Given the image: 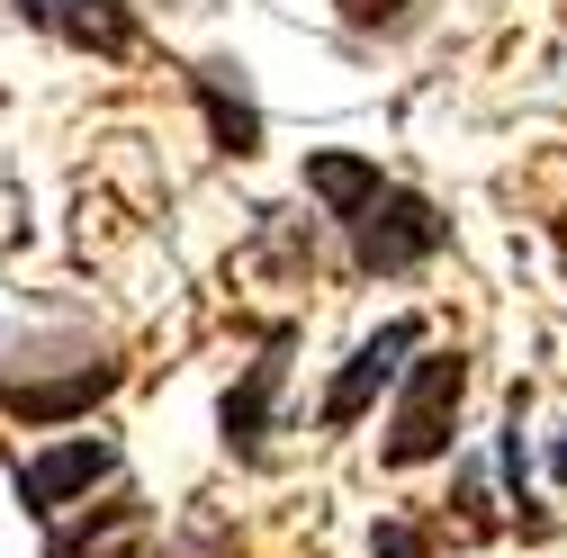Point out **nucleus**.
Wrapping results in <instances>:
<instances>
[{"instance_id": "7ed1b4c3", "label": "nucleus", "mask_w": 567, "mask_h": 558, "mask_svg": "<svg viewBox=\"0 0 567 558\" xmlns=\"http://www.w3.org/2000/svg\"><path fill=\"white\" fill-rule=\"evenodd\" d=\"M100 477H117V442H54V451L19 459V505L54 523L63 505H82Z\"/></svg>"}, {"instance_id": "39448f33", "label": "nucleus", "mask_w": 567, "mask_h": 558, "mask_svg": "<svg viewBox=\"0 0 567 558\" xmlns=\"http://www.w3.org/2000/svg\"><path fill=\"white\" fill-rule=\"evenodd\" d=\"M414 342H423V324H414V316H396V324H379L361 352L342 361V379L324 388V424H333V433H342V424H361V414H370V396L396 379V361L414 352Z\"/></svg>"}, {"instance_id": "9b49d317", "label": "nucleus", "mask_w": 567, "mask_h": 558, "mask_svg": "<svg viewBox=\"0 0 567 558\" xmlns=\"http://www.w3.org/2000/svg\"><path fill=\"white\" fill-rule=\"evenodd\" d=\"M549 468H558V486H567V433H558V451H549Z\"/></svg>"}, {"instance_id": "0eeeda50", "label": "nucleus", "mask_w": 567, "mask_h": 558, "mask_svg": "<svg viewBox=\"0 0 567 558\" xmlns=\"http://www.w3.org/2000/svg\"><path fill=\"white\" fill-rule=\"evenodd\" d=\"M289 324H279L270 342H261V361L244 370V388H226V451L235 459H261V433H270V396H279V379H289Z\"/></svg>"}, {"instance_id": "9d476101", "label": "nucleus", "mask_w": 567, "mask_h": 558, "mask_svg": "<svg viewBox=\"0 0 567 558\" xmlns=\"http://www.w3.org/2000/svg\"><path fill=\"white\" fill-rule=\"evenodd\" d=\"M370 549H379V558H423V531H414V523H379Z\"/></svg>"}, {"instance_id": "f03ea898", "label": "nucleus", "mask_w": 567, "mask_h": 558, "mask_svg": "<svg viewBox=\"0 0 567 558\" xmlns=\"http://www.w3.org/2000/svg\"><path fill=\"white\" fill-rule=\"evenodd\" d=\"M460 396H468V361L460 352H423L396 414H388V468H423V459H442L451 451V424H460Z\"/></svg>"}, {"instance_id": "f257e3e1", "label": "nucleus", "mask_w": 567, "mask_h": 558, "mask_svg": "<svg viewBox=\"0 0 567 558\" xmlns=\"http://www.w3.org/2000/svg\"><path fill=\"white\" fill-rule=\"evenodd\" d=\"M307 189L333 207V226L351 235V261L370 279H396V270H423L442 244H451V217L433 198L396 189L370 154H307Z\"/></svg>"}, {"instance_id": "20e7f679", "label": "nucleus", "mask_w": 567, "mask_h": 558, "mask_svg": "<svg viewBox=\"0 0 567 558\" xmlns=\"http://www.w3.org/2000/svg\"><path fill=\"white\" fill-rule=\"evenodd\" d=\"M10 10H19L28 28L63 37V45L100 54V63H126V54H135V10H126V0H10Z\"/></svg>"}, {"instance_id": "6e6552de", "label": "nucleus", "mask_w": 567, "mask_h": 558, "mask_svg": "<svg viewBox=\"0 0 567 558\" xmlns=\"http://www.w3.org/2000/svg\"><path fill=\"white\" fill-rule=\"evenodd\" d=\"M135 540H145V505L117 496V505H100V531H91V523H82V531H54L45 558H135Z\"/></svg>"}, {"instance_id": "1a4fd4ad", "label": "nucleus", "mask_w": 567, "mask_h": 558, "mask_svg": "<svg viewBox=\"0 0 567 558\" xmlns=\"http://www.w3.org/2000/svg\"><path fill=\"white\" fill-rule=\"evenodd\" d=\"M198 100H207V117H217V145L226 154H252L261 145V108L244 91H226V63H198Z\"/></svg>"}, {"instance_id": "423d86ee", "label": "nucleus", "mask_w": 567, "mask_h": 558, "mask_svg": "<svg viewBox=\"0 0 567 558\" xmlns=\"http://www.w3.org/2000/svg\"><path fill=\"white\" fill-rule=\"evenodd\" d=\"M117 388V361H91L73 379H0V414H19V424H73V414H91L100 396Z\"/></svg>"}]
</instances>
